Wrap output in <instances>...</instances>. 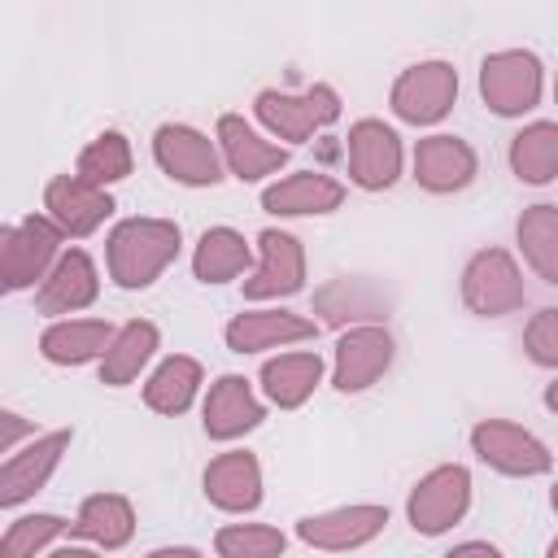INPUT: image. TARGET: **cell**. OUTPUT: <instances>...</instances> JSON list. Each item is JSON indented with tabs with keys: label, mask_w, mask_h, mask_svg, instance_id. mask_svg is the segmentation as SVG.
Returning a JSON list of instances; mask_svg holds the SVG:
<instances>
[{
	"label": "cell",
	"mask_w": 558,
	"mask_h": 558,
	"mask_svg": "<svg viewBox=\"0 0 558 558\" xmlns=\"http://www.w3.org/2000/svg\"><path fill=\"white\" fill-rule=\"evenodd\" d=\"M179 248H183L179 222H170V218H122L109 231V244H105L109 279L126 292H144L166 275V266L179 257Z\"/></svg>",
	"instance_id": "obj_1"
},
{
	"label": "cell",
	"mask_w": 558,
	"mask_h": 558,
	"mask_svg": "<svg viewBox=\"0 0 558 558\" xmlns=\"http://www.w3.org/2000/svg\"><path fill=\"white\" fill-rule=\"evenodd\" d=\"M61 240L65 235L44 214H31L22 222H4L0 227V296H13V292L44 283V275L61 257Z\"/></svg>",
	"instance_id": "obj_2"
},
{
	"label": "cell",
	"mask_w": 558,
	"mask_h": 558,
	"mask_svg": "<svg viewBox=\"0 0 558 558\" xmlns=\"http://www.w3.org/2000/svg\"><path fill=\"white\" fill-rule=\"evenodd\" d=\"M253 113H257V122H262L275 140L305 144V140H314L318 131H327V126L340 118V96H336L331 83H314V87H305V92L266 87V92H257Z\"/></svg>",
	"instance_id": "obj_3"
},
{
	"label": "cell",
	"mask_w": 558,
	"mask_h": 558,
	"mask_svg": "<svg viewBox=\"0 0 558 558\" xmlns=\"http://www.w3.org/2000/svg\"><path fill=\"white\" fill-rule=\"evenodd\" d=\"M545 92V65L527 48H501L480 61V100L497 118H523L541 105Z\"/></svg>",
	"instance_id": "obj_4"
},
{
	"label": "cell",
	"mask_w": 558,
	"mask_h": 558,
	"mask_svg": "<svg viewBox=\"0 0 558 558\" xmlns=\"http://www.w3.org/2000/svg\"><path fill=\"white\" fill-rule=\"evenodd\" d=\"M527 288H523V270L506 248H480L466 257L462 266V305L480 318H501L523 310Z\"/></svg>",
	"instance_id": "obj_5"
},
{
	"label": "cell",
	"mask_w": 558,
	"mask_h": 558,
	"mask_svg": "<svg viewBox=\"0 0 558 558\" xmlns=\"http://www.w3.org/2000/svg\"><path fill=\"white\" fill-rule=\"evenodd\" d=\"M471 449L484 466H493L497 475H514V480H532V475H549L554 471V453L549 445L510 423V418H480L471 427Z\"/></svg>",
	"instance_id": "obj_6"
},
{
	"label": "cell",
	"mask_w": 558,
	"mask_h": 558,
	"mask_svg": "<svg viewBox=\"0 0 558 558\" xmlns=\"http://www.w3.org/2000/svg\"><path fill=\"white\" fill-rule=\"evenodd\" d=\"M471 510V471L458 462L432 466L405 497V519L418 536H445Z\"/></svg>",
	"instance_id": "obj_7"
},
{
	"label": "cell",
	"mask_w": 558,
	"mask_h": 558,
	"mask_svg": "<svg viewBox=\"0 0 558 558\" xmlns=\"http://www.w3.org/2000/svg\"><path fill=\"white\" fill-rule=\"evenodd\" d=\"M458 100V70L449 61H414L397 74L388 105L410 126H436Z\"/></svg>",
	"instance_id": "obj_8"
},
{
	"label": "cell",
	"mask_w": 558,
	"mask_h": 558,
	"mask_svg": "<svg viewBox=\"0 0 558 558\" xmlns=\"http://www.w3.org/2000/svg\"><path fill=\"white\" fill-rule=\"evenodd\" d=\"M153 161L161 166V174H170L183 187H214L222 179V157L218 144L187 126V122H166L153 135Z\"/></svg>",
	"instance_id": "obj_9"
},
{
	"label": "cell",
	"mask_w": 558,
	"mask_h": 558,
	"mask_svg": "<svg viewBox=\"0 0 558 558\" xmlns=\"http://www.w3.org/2000/svg\"><path fill=\"white\" fill-rule=\"evenodd\" d=\"M384 527H388V506H375V501L331 506V510H318V514H301V519H296V536H301L310 549H323V554L362 549V545H371Z\"/></svg>",
	"instance_id": "obj_10"
},
{
	"label": "cell",
	"mask_w": 558,
	"mask_h": 558,
	"mask_svg": "<svg viewBox=\"0 0 558 558\" xmlns=\"http://www.w3.org/2000/svg\"><path fill=\"white\" fill-rule=\"evenodd\" d=\"M344 157H349V179L362 187V192H384L401 179V135L379 122V118H357L349 126V140H344Z\"/></svg>",
	"instance_id": "obj_11"
},
{
	"label": "cell",
	"mask_w": 558,
	"mask_h": 558,
	"mask_svg": "<svg viewBox=\"0 0 558 558\" xmlns=\"http://www.w3.org/2000/svg\"><path fill=\"white\" fill-rule=\"evenodd\" d=\"M305 288V248L292 231L266 227L257 235V266L244 279V296L248 301H279V296H296Z\"/></svg>",
	"instance_id": "obj_12"
},
{
	"label": "cell",
	"mask_w": 558,
	"mask_h": 558,
	"mask_svg": "<svg viewBox=\"0 0 558 558\" xmlns=\"http://www.w3.org/2000/svg\"><path fill=\"white\" fill-rule=\"evenodd\" d=\"M392 336L388 327H344L336 336V353H331V388L336 392H366L388 366H392Z\"/></svg>",
	"instance_id": "obj_13"
},
{
	"label": "cell",
	"mask_w": 558,
	"mask_h": 558,
	"mask_svg": "<svg viewBox=\"0 0 558 558\" xmlns=\"http://www.w3.org/2000/svg\"><path fill=\"white\" fill-rule=\"evenodd\" d=\"M70 440H74V432H70V427H57V432L35 436L26 449L0 458V510L31 501V497L52 480V471L61 466Z\"/></svg>",
	"instance_id": "obj_14"
},
{
	"label": "cell",
	"mask_w": 558,
	"mask_h": 558,
	"mask_svg": "<svg viewBox=\"0 0 558 558\" xmlns=\"http://www.w3.org/2000/svg\"><path fill=\"white\" fill-rule=\"evenodd\" d=\"M109 214H113V196H109L105 187L83 183L78 174H57V179H48V187H44V218H48L61 235L83 240V235L100 231Z\"/></svg>",
	"instance_id": "obj_15"
},
{
	"label": "cell",
	"mask_w": 558,
	"mask_h": 558,
	"mask_svg": "<svg viewBox=\"0 0 558 558\" xmlns=\"http://www.w3.org/2000/svg\"><path fill=\"white\" fill-rule=\"evenodd\" d=\"M480 170V157L475 148L462 140V135H423L414 144V179L423 192L432 196H449V192H462Z\"/></svg>",
	"instance_id": "obj_16"
},
{
	"label": "cell",
	"mask_w": 558,
	"mask_h": 558,
	"mask_svg": "<svg viewBox=\"0 0 558 558\" xmlns=\"http://www.w3.org/2000/svg\"><path fill=\"white\" fill-rule=\"evenodd\" d=\"M100 296V275L96 262L83 248H61V257L52 262V270L44 275L39 292H35V310L48 318H65L87 310Z\"/></svg>",
	"instance_id": "obj_17"
},
{
	"label": "cell",
	"mask_w": 558,
	"mask_h": 558,
	"mask_svg": "<svg viewBox=\"0 0 558 558\" xmlns=\"http://www.w3.org/2000/svg\"><path fill=\"white\" fill-rule=\"evenodd\" d=\"M266 405L257 401L253 384L244 375H218L201 405V427L209 440H240L244 432L262 427Z\"/></svg>",
	"instance_id": "obj_18"
},
{
	"label": "cell",
	"mask_w": 558,
	"mask_h": 558,
	"mask_svg": "<svg viewBox=\"0 0 558 558\" xmlns=\"http://www.w3.org/2000/svg\"><path fill=\"white\" fill-rule=\"evenodd\" d=\"M388 305H392V296H388L375 279H366V275L331 279V283L318 288V296H314V314H318L323 323L340 327V331H344V327H384Z\"/></svg>",
	"instance_id": "obj_19"
},
{
	"label": "cell",
	"mask_w": 558,
	"mask_h": 558,
	"mask_svg": "<svg viewBox=\"0 0 558 558\" xmlns=\"http://www.w3.org/2000/svg\"><path fill=\"white\" fill-rule=\"evenodd\" d=\"M227 349L231 353H262V349H288L318 336V323L292 310H244L227 323Z\"/></svg>",
	"instance_id": "obj_20"
},
{
	"label": "cell",
	"mask_w": 558,
	"mask_h": 558,
	"mask_svg": "<svg viewBox=\"0 0 558 558\" xmlns=\"http://www.w3.org/2000/svg\"><path fill=\"white\" fill-rule=\"evenodd\" d=\"M201 484H205V501L227 514H248L262 506V462L248 449H227L209 458Z\"/></svg>",
	"instance_id": "obj_21"
},
{
	"label": "cell",
	"mask_w": 558,
	"mask_h": 558,
	"mask_svg": "<svg viewBox=\"0 0 558 558\" xmlns=\"http://www.w3.org/2000/svg\"><path fill=\"white\" fill-rule=\"evenodd\" d=\"M218 157L227 161V170L240 183H262L266 174H279L288 166V148L262 140L240 113H222L218 118Z\"/></svg>",
	"instance_id": "obj_22"
},
{
	"label": "cell",
	"mask_w": 558,
	"mask_h": 558,
	"mask_svg": "<svg viewBox=\"0 0 558 558\" xmlns=\"http://www.w3.org/2000/svg\"><path fill=\"white\" fill-rule=\"evenodd\" d=\"M344 205V183L323 174V170H296L288 179H275L262 192V209L279 218H310V214H331Z\"/></svg>",
	"instance_id": "obj_23"
},
{
	"label": "cell",
	"mask_w": 558,
	"mask_h": 558,
	"mask_svg": "<svg viewBox=\"0 0 558 558\" xmlns=\"http://www.w3.org/2000/svg\"><path fill=\"white\" fill-rule=\"evenodd\" d=\"M113 331L118 327H109L105 318H57V323L44 327L39 353L52 366H87V362H100Z\"/></svg>",
	"instance_id": "obj_24"
},
{
	"label": "cell",
	"mask_w": 558,
	"mask_h": 558,
	"mask_svg": "<svg viewBox=\"0 0 558 558\" xmlns=\"http://www.w3.org/2000/svg\"><path fill=\"white\" fill-rule=\"evenodd\" d=\"M70 536L92 541V549H122L135 536V506L122 493H92L83 497Z\"/></svg>",
	"instance_id": "obj_25"
},
{
	"label": "cell",
	"mask_w": 558,
	"mask_h": 558,
	"mask_svg": "<svg viewBox=\"0 0 558 558\" xmlns=\"http://www.w3.org/2000/svg\"><path fill=\"white\" fill-rule=\"evenodd\" d=\"M161 349V331L148 318H131L113 331L109 349L100 353V384L109 388H126L131 379H140V371L153 362V353Z\"/></svg>",
	"instance_id": "obj_26"
},
{
	"label": "cell",
	"mask_w": 558,
	"mask_h": 558,
	"mask_svg": "<svg viewBox=\"0 0 558 558\" xmlns=\"http://www.w3.org/2000/svg\"><path fill=\"white\" fill-rule=\"evenodd\" d=\"M318 384H323V357L314 349H292V353H279L262 366V392L279 410L305 405Z\"/></svg>",
	"instance_id": "obj_27"
},
{
	"label": "cell",
	"mask_w": 558,
	"mask_h": 558,
	"mask_svg": "<svg viewBox=\"0 0 558 558\" xmlns=\"http://www.w3.org/2000/svg\"><path fill=\"white\" fill-rule=\"evenodd\" d=\"M201 384H205L201 362L187 357V353H170V357H161V362L153 366V375L144 379V405H148L153 414H166V418L187 414L192 401H196V392H201Z\"/></svg>",
	"instance_id": "obj_28"
},
{
	"label": "cell",
	"mask_w": 558,
	"mask_h": 558,
	"mask_svg": "<svg viewBox=\"0 0 558 558\" xmlns=\"http://www.w3.org/2000/svg\"><path fill=\"white\" fill-rule=\"evenodd\" d=\"M244 270H253V244L235 231V227H209L196 240L192 253V275L201 283H231Z\"/></svg>",
	"instance_id": "obj_29"
},
{
	"label": "cell",
	"mask_w": 558,
	"mask_h": 558,
	"mask_svg": "<svg viewBox=\"0 0 558 558\" xmlns=\"http://www.w3.org/2000/svg\"><path fill=\"white\" fill-rule=\"evenodd\" d=\"M510 170L527 187H545L558 179V122H527L510 140Z\"/></svg>",
	"instance_id": "obj_30"
},
{
	"label": "cell",
	"mask_w": 558,
	"mask_h": 558,
	"mask_svg": "<svg viewBox=\"0 0 558 558\" xmlns=\"http://www.w3.org/2000/svg\"><path fill=\"white\" fill-rule=\"evenodd\" d=\"M514 235H519L523 262L536 270V279L558 283V205L541 201V205L523 209L514 222Z\"/></svg>",
	"instance_id": "obj_31"
},
{
	"label": "cell",
	"mask_w": 558,
	"mask_h": 558,
	"mask_svg": "<svg viewBox=\"0 0 558 558\" xmlns=\"http://www.w3.org/2000/svg\"><path fill=\"white\" fill-rule=\"evenodd\" d=\"M131 166H135V153H131V140L122 135V131H100L83 153H78V166H74V174L83 179V183H92V187H113V183H122L126 174H131Z\"/></svg>",
	"instance_id": "obj_32"
},
{
	"label": "cell",
	"mask_w": 558,
	"mask_h": 558,
	"mask_svg": "<svg viewBox=\"0 0 558 558\" xmlns=\"http://www.w3.org/2000/svg\"><path fill=\"white\" fill-rule=\"evenodd\" d=\"M70 532V523L61 514H22L4 527L0 536V558H39L48 554L61 536Z\"/></svg>",
	"instance_id": "obj_33"
},
{
	"label": "cell",
	"mask_w": 558,
	"mask_h": 558,
	"mask_svg": "<svg viewBox=\"0 0 558 558\" xmlns=\"http://www.w3.org/2000/svg\"><path fill=\"white\" fill-rule=\"evenodd\" d=\"M218 558H283L288 536L270 523H227L214 536Z\"/></svg>",
	"instance_id": "obj_34"
},
{
	"label": "cell",
	"mask_w": 558,
	"mask_h": 558,
	"mask_svg": "<svg viewBox=\"0 0 558 558\" xmlns=\"http://www.w3.org/2000/svg\"><path fill=\"white\" fill-rule=\"evenodd\" d=\"M523 349H527V357H532L536 366H545V371L558 366V310H554V305H545V310H536V314L527 318V327H523Z\"/></svg>",
	"instance_id": "obj_35"
},
{
	"label": "cell",
	"mask_w": 558,
	"mask_h": 558,
	"mask_svg": "<svg viewBox=\"0 0 558 558\" xmlns=\"http://www.w3.org/2000/svg\"><path fill=\"white\" fill-rule=\"evenodd\" d=\"M31 436H35V423H31L26 414L0 410V453H9L13 445H22V440H31Z\"/></svg>",
	"instance_id": "obj_36"
},
{
	"label": "cell",
	"mask_w": 558,
	"mask_h": 558,
	"mask_svg": "<svg viewBox=\"0 0 558 558\" xmlns=\"http://www.w3.org/2000/svg\"><path fill=\"white\" fill-rule=\"evenodd\" d=\"M445 558H506L497 545H488V541H462V545H453Z\"/></svg>",
	"instance_id": "obj_37"
},
{
	"label": "cell",
	"mask_w": 558,
	"mask_h": 558,
	"mask_svg": "<svg viewBox=\"0 0 558 558\" xmlns=\"http://www.w3.org/2000/svg\"><path fill=\"white\" fill-rule=\"evenodd\" d=\"M144 558H201V549H192V545H157Z\"/></svg>",
	"instance_id": "obj_38"
},
{
	"label": "cell",
	"mask_w": 558,
	"mask_h": 558,
	"mask_svg": "<svg viewBox=\"0 0 558 558\" xmlns=\"http://www.w3.org/2000/svg\"><path fill=\"white\" fill-rule=\"evenodd\" d=\"M44 558H100L92 545H61V549H48Z\"/></svg>",
	"instance_id": "obj_39"
}]
</instances>
